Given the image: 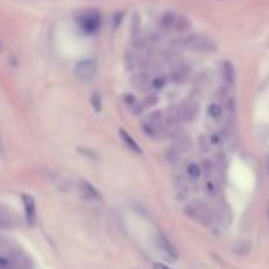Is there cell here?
Returning a JSON list of instances; mask_svg holds the SVG:
<instances>
[{
	"mask_svg": "<svg viewBox=\"0 0 269 269\" xmlns=\"http://www.w3.org/2000/svg\"><path fill=\"white\" fill-rule=\"evenodd\" d=\"M0 269H30V260L13 241L0 238Z\"/></svg>",
	"mask_w": 269,
	"mask_h": 269,
	"instance_id": "1",
	"label": "cell"
},
{
	"mask_svg": "<svg viewBox=\"0 0 269 269\" xmlns=\"http://www.w3.org/2000/svg\"><path fill=\"white\" fill-rule=\"evenodd\" d=\"M141 128L142 132L150 138H158L163 133H166L168 128V120L166 116H163L160 111L150 112L149 116H146L141 120Z\"/></svg>",
	"mask_w": 269,
	"mask_h": 269,
	"instance_id": "2",
	"label": "cell"
},
{
	"mask_svg": "<svg viewBox=\"0 0 269 269\" xmlns=\"http://www.w3.org/2000/svg\"><path fill=\"white\" fill-rule=\"evenodd\" d=\"M180 44L190 51H196V52H212L216 51L217 44L210 40V38L204 35H196V34H190L184 36L180 40Z\"/></svg>",
	"mask_w": 269,
	"mask_h": 269,
	"instance_id": "3",
	"label": "cell"
},
{
	"mask_svg": "<svg viewBox=\"0 0 269 269\" xmlns=\"http://www.w3.org/2000/svg\"><path fill=\"white\" fill-rule=\"evenodd\" d=\"M187 214L190 218L196 220L201 225H210L214 220V214L210 208L208 204H203V203H192L187 206Z\"/></svg>",
	"mask_w": 269,
	"mask_h": 269,
	"instance_id": "4",
	"label": "cell"
},
{
	"mask_svg": "<svg viewBox=\"0 0 269 269\" xmlns=\"http://www.w3.org/2000/svg\"><path fill=\"white\" fill-rule=\"evenodd\" d=\"M95 73H97V64L92 59H86L76 64L74 66V74L76 78L81 80V81H90Z\"/></svg>",
	"mask_w": 269,
	"mask_h": 269,
	"instance_id": "5",
	"label": "cell"
},
{
	"mask_svg": "<svg viewBox=\"0 0 269 269\" xmlns=\"http://www.w3.org/2000/svg\"><path fill=\"white\" fill-rule=\"evenodd\" d=\"M78 186H80V194H81V196H82L84 200L90 201V203H100V201L103 200V198H102V194L98 192V188L94 187L90 182L81 179Z\"/></svg>",
	"mask_w": 269,
	"mask_h": 269,
	"instance_id": "6",
	"label": "cell"
},
{
	"mask_svg": "<svg viewBox=\"0 0 269 269\" xmlns=\"http://www.w3.org/2000/svg\"><path fill=\"white\" fill-rule=\"evenodd\" d=\"M156 244L158 247V250L163 254V256L168 258L170 262H176L178 260V250L174 248V246H172L163 234H157Z\"/></svg>",
	"mask_w": 269,
	"mask_h": 269,
	"instance_id": "7",
	"label": "cell"
},
{
	"mask_svg": "<svg viewBox=\"0 0 269 269\" xmlns=\"http://www.w3.org/2000/svg\"><path fill=\"white\" fill-rule=\"evenodd\" d=\"M16 225H18V218L14 212H12L8 208L0 204V228L10 230V228H14Z\"/></svg>",
	"mask_w": 269,
	"mask_h": 269,
	"instance_id": "8",
	"label": "cell"
},
{
	"mask_svg": "<svg viewBox=\"0 0 269 269\" xmlns=\"http://www.w3.org/2000/svg\"><path fill=\"white\" fill-rule=\"evenodd\" d=\"M80 24H81V27L84 28L86 32L92 34V32H95V30L98 28V26H100V18L95 14V13H88V14H84V16L81 18Z\"/></svg>",
	"mask_w": 269,
	"mask_h": 269,
	"instance_id": "9",
	"label": "cell"
},
{
	"mask_svg": "<svg viewBox=\"0 0 269 269\" xmlns=\"http://www.w3.org/2000/svg\"><path fill=\"white\" fill-rule=\"evenodd\" d=\"M119 136H120L122 142L126 144V148H128V150H130V152L136 154V156H140V154H142V149H141V146L138 144V141H134V138L132 136V134H130L127 130L120 128V130H119Z\"/></svg>",
	"mask_w": 269,
	"mask_h": 269,
	"instance_id": "10",
	"label": "cell"
},
{
	"mask_svg": "<svg viewBox=\"0 0 269 269\" xmlns=\"http://www.w3.org/2000/svg\"><path fill=\"white\" fill-rule=\"evenodd\" d=\"M178 110V118H179V120H192L195 118V114H196V104L194 103H184L182 106H179V108H176Z\"/></svg>",
	"mask_w": 269,
	"mask_h": 269,
	"instance_id": "11",
	"label": "cell"
},
{
	"mask_svg": "<svg viewBox=\"0 0 269 269\" xmlns=\"http://www.w3.org/2000/svg\"><path fill=\"white\" fill-rule=\"evenodd\" d=\"M24 200V208H26V216H27V222L28 225H34L35 224V217H36V212H35V200L28 195H24L22 196Z\"/></svg>",
	"mask_w": 269,
	"mask_h": 269,
	"instance_id": "12",
	"label": "cell"
},
{
	"mask_svg": "<svg viewBox=\"0 0 269 269\" xmlns=\"http://www.w3.org/2000/svg\"><path fill=\"white\" fill-rule=\"evenodd\" d=\"M222 74H224V80L228 84H233L234 82V68H233V64L232 62H224V65H222Z\"/></svg>",
	"mask_w": 269,
	"mask_h": 269,
	"instance_id": "13",
	"label": "cell"
},
{
	"mask_svg": "<svg viewBox=\"0 0 269 269\" xmlns=\"http://www.w3.org/2000/svg\"><path fill=\"white\" fill-rule=\"evenodd\" d=\"M176 19H178V16L174 14V13H171V12H168V13H165L162 16V26L165 27V28H174V24H176Z\"/></svg>",
	"mask_w": 269,
	"mask_h": 269,
	"instance_id": "14",
	"label": "cell"
},
{
	"mask_svg": "<svg viewBox=\"0 0 269 269\" xmlns=\"http://www.w3.org/2000/svg\"><path fill=\"white\" fill-rule=\"evenodd\" d=\"M190 28V22H188V19L186 16H178L176 19V24H174V30H178L179 34H184L187 32Z\"/></svg>",
	"mask_w": 269,
	"mask_h": 269,
	"instance_id": "15",
	"label": "cell"
},
{
	"mask_svg": "<svg viewBox=\"0 0 269 269\" xmlns=\"http://www.w3.org/2000/svg\"><path fill=\"white\" fill-rule=\"evenodd\" d=\"M187 174H188L190 179L196 180V179H200V176H201V168L196 165V163H190V165L187 166Z\"/></svg>",
	"mask_w": 269,
	"mask_h": 269,
	"instance_id": "16",
	"label": "cell"
},
{
	"mask_svg": "<svg viewBox=\"0 0 269 269\" xmlns=\"http://www.w3.org/2000/svg\"><path fill=\"white\" fill-rule=\"evenodd\" d=\"M208 112H209V116L212 119H220V116H222V108H220V104L212 103V104H209Z\"/></svg>",
	"mask_w": 269,
	"mask_h": 269,
	"instance_id": "17",
	"label": "cell"
},
{
	"mask_svg": "<svg viewBox=\"0 0 269 269\" xmlns=\"http://www.w3.org/2000/svg\"><path fill=\"white\" fill-rule=\"evenodd\" d=\"M90 102H92L94 110L97 111V112H100V111H102V98H100V95H98V94H94Z\"/></svg>",
	"mask_w": 269,
	"mask_h": 269,
	"instance_id": "18",
	"label": "cell"
},
{
	"mask_svg": "<svg viewBox=\"0 0 269 269\" xmlns=\"http://www.w3.org/2000/svg\"><path fill=\"white\" fill-rule=\"evenodd\" d=\"M152 268L154 269H171V268H168L166 264H163V263H154Z\"/></svg>",
	"mask_w": 269,
	"mask_h": 269,
	"instance_id": "19",
	"label": "cell"
}]
</instances>
